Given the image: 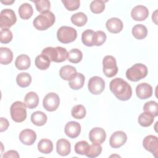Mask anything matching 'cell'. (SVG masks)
I'll list each match as a JSON object with an SVG mask.
<instances>
[{
  "instance_id": "3",
  "label": "cell",
  "mask_w": 158,
  "mask_h": 158,
  "mask_svg": "<svg viewBox=\"0 0 158 158\" xmlns=\"http://www.w3.org/2000/svg\"><path fill=\"white\" fill-rule=\"evenodd\" d=\"M41 54L46 55L51 61L54 62H62L68 57V52L66 49L60 46H57L56 48L47 47L43 49Z\"/></svg>"
},
{
  "instance_id": "4",
  "label": "cell",
  "mask_w": 158,
  "mask_h": 158,
  "mask_svg": "<svg viewBox=\"0 0 158 158\" xmlns=\"http://www.w3.org/2000/svg\"><path fill=\"white\" fill-rule=\"evenodd\" d=\"M147 67L141 63L134 64L126 71V77L131 81H138L148 75Z\"/></svg>"
},
{
  "instance_id": "25",
  "label": "cell",
  "mask_w": 158,
  "mask_h": 158,
  "mask_svg": "<svg viewBox=\"0 0 158 158\" xmlns=\"http://www.w3.org/2000/svg\"><path fill=\"white\" fill-rule=\"evenodd\" d=\"M35 64L38 69L44 70L49 68L51 64V60L46 55L41 54L36 56L35 60Z\"/></svg>"
},
{
  "instance_id": "2",
  "label": "cell",
  "mask_w": 158,
  "mask_h": 158,
  "mask_svg": "<svg viewBox=\"0 0 158 158\" xmlns=\"http://www.w3.org/2000/svg\"><path fill=\"white\" fill-rule=\"evenodd\" d=\"M55 20L54 14L49 10L38 15L33 20V24L38 30L43 31L51 27L54 23Z\"/></svg>"
},
{
  "instance_id": "14",
  "label": "cell",
  "mask_w": 158,
  "mask_h": 158,
  "mask_svg": "<svg viewBox=\"0 0 158 158\" xmlns=\"http://www.w3.org/2000/svg\"><path fill=\"white\" fill-rule=\"evenodd\" d=\"M149 15V10L146 6L138 5L133 8L131 11L132 19L136 21H143L146 20Z\"/></svg>"
},
{
  "instance_id": "28",
  "label": "cell",
  "mask_w": 158,
  "mask_h": 158,
  "mask_svg": "<svg viewBox=\"0 0 158 158\" xmlns=\"http://www.w3.org/2000/svg\"><path fill=\"white\" fill-rule=\"evenodd\" d=\"M131 32L135 38L143 40L148 35V29L142 24H137L133 27Z\"/></svg>"
},
{
  "instance_id": "8",
  "label": "cell",
  "mask_w": 158,
  "mask_h": 158,
  "mask_svg": "<svg viewBox=\"0 0 158 158\" xmlns=\"http://www.w3.org/2000/svg\"><path fill=\"white\" fill-rule=\"evenodd\" d=\"M17 22V17L14 11L10 9H5L0 13V27L8 28L14 25Z\"/></svg>"
},
{
  "instance_id": "46",
  "label": "cell",
  "mask_w": 158,
  "mask_h": 158,
  "mask_svg": "<svg viewBox=\"0 0 158 158\" xmlns=\"http://www.w3.org/2000/svg\"><path fill=\"white\" fill-rule=\"evenodd\" d=\"M157 10H156L154 11V12L152 14V21H154L156 24L157 23Z\"/></svg>"
},
{
  "instance_id": "31",
  "label": "cell",
  "mask_w": 158,
  "mask_h": 158,
  "mask_svg": "<svg viewBox=\"0 0 158 158\" xmlns=\"http://www.w3.org/2000/svg\"><path fill=\"white\" fill-rule=\"evenodd\" d=\"M154 117L149 112H144L138 117V123L143 127H148L151 126L154 122Z\"/></svg>"
},
{
  "instance_id": "19",
  "label": "cell",
  "mask_w": 158,
  "mask_h": 158,
  "mask_svg": "<svg viewBox=\"0 0 158 158\" xmlns=\"http://www.w3.org/2000/svg\"><path fill=\"white\" fill-rule=\"evenodd\" d=\"M56 151L62 156L69 155L71 151L70 143L66 139H59L56 143Z\"/></svg>"
},
{
  "instance_id": "7",
  "label": "cell",
  "mask_w": 158,
  "mask_h": 158,
  "mask_svg": "<svg viewBox=\"0 0 158 158\" xmlns=\"http://www.w3.org/2000/svg\"><path fill=\"white\" fill-rule=\"evenodd\" d=\"M102 71L104 74L111 78L114 77L118 72L116 59L112 56H106L102 60Z\"/></svg>"
},
{
  "instance_id": "21",
  "label": "cell",
  "mask_w": 158,
  "mask_h": 158,
  "mask_svg": "<svg viewBox=\"0 0 158 158\" xmlns=\"http://www.w3.org/2000/svg\"><path fill=\"white\" fill-rule=\"evenodd\" d=\"M31 64L30 58L26 54H20L15 59V65L17 69L20 70L28 69Z\"/></svg>"
},
{
  "instance_id": "35",
  "label": "cell",
  "mask_w": 158,
  "mask_h": 158,
  "mask_svg": "<svg viewBox=\"0 0 158 158\" xmlns=\"http://www.w3.org/2000/svg\"><path fill=\"white\" fill-rule=\"evenodd\" d=\"M83 58L82 52L77 48L72 49L69 52H68V57L67 59L69 62L77 64L79 63Z\"/></svg>"
},
{
  "instance_id": "16",
  "label": "cell",
  "mask_w": 158,
  "mask_h": 158,
  "mask_svg": "<svg viewBox=\"0 0 158 158\" xmlns=\"http://www.w3.org/2000/svg\"><path fill=\"white\" fill-rule=\"evenodd\" d=\"M64 131L67 136L70 138H75L80 134L81 125L77 122L70 121L66 123Z\"/></svg>"
},
{
  "instance_id": "13",
  "label": "cell",
  "mask_w": 158,
  "mask_h": 158,
  "mask_svg": "<svg viewBox=\"0 0 158 158\" xmlns=\"http://www.w3.org/2000/svg\"><path fill=\"white\" fill-rule=\"evenodd\" d=\"M106 138L105 130L100 127H95L91 129L89 133V139L91 142L102 144Z\"/></svg>"
},
{
  "instance_id": "34",
  "label": "cell",
  "mask_w": 158,
  "mask_h": 158,
  "mask_svg": "<svg viewBox=\"0 0 158 158\" xmlns=\"http://www.w3.org/2000/svg\"><path fill=\"white\" fill-rule=\"evenodd\" d=\"M70 20L72 23L75 25L77 27H83L86 23L88 17L85 14L80 12L72 15Z\"/></svg>"
},
{
  "instance_id": "15",
  "label": "cell",
  "mask_w": 158,
  "mask_h": 158,
  "mask_svg": "<svg viewBox=\"0 0 158 158\" xmlns=\"http://www.w3.org/2000/svg\"><path fill=\"white\" fill-rule=\"evenodd\" d=\"M152 92V87L147 83H139L136 88V96L141 99H146L151 97Z\"/></svg>"
},
{
  "instance_id": "45",
  "label": "cell",
  "mask_w": 158,
  "mask_h": 158,
  "mask_svg": "<svg viewBox=\"0 0 158 158\" xmlns=\"http://www.w3.org/2000/svg\"><path fill=\"white\" fill-rule=\"evenodd\" d=\"M3 158H6V157H14V158H19V153L17 152V151H15V150H10L8 151L7 152H6V153H4V156H2Z\"/></svg>"
},
{
  "instance_id": "26",
  "label": "cell",
  "mask_w": 158,
  "mask_h": 158,
  "mask_svg": "<svg viewBox=\"0 0 158 158\" xmlns=\"http://www.w3.org/2000/svg\"><path fill=\"white\" fill-rule=\"evenodd\" d=\"M85 79V77L82 73H77L73 78L69 81V85L73 89H80L84 85Z\"/></svg>"
},
{
  "instance_id": "32",
  "label": "cell",
  "mask_w": 158,
  "mask_h": 158,
  "mask_svg": "<svg viewBox=\"0 0 158 158\" xmlns=\"http://www.w3.org/2000/svg\"><path fill=\"white\" fill-rule=\"evenodd\" d=\"M17 84L22 88L28 86L31 82V75L27 72H22L17 75L16 77Z\"/></svg>"
},
{
  "instance_id": "33",
  "label": "cell",
  "mask_w": 158,
  "mask_h": 158,
  "mask_svg": "<svg viewBox=\"0 0 158 158\" xmlns=\"http://www.w3.org/2000/svg\"><path fill=\"white\" fill-rule=\"evenodd\" d=\"M102 152V146L99 143H93L92 144L88 146L85 155L88 157L94 158L98 157Z\"/></svg>"
},
{
  "instance_id": "12",
  "label": "cell",
  "mask_w": 158,
  "mask_h": 158,
  "mask_svg": "<svg viewBox=\"0 0 158 158\" xmlns=\"http://www.w3.org/2000/svg\"><path fill=\"white\" fill-rule=\"evenodd\" d=\"M127 140V136L123 131H117L112 133L109 139L110 146L113 148H118L123 146Z\"/></svg>"
},
{
  "instance_id": "39",
  "label": "cell",
  "mask_w": 158,
  "mask_h": 158,
  "mask_svg": "<svg viewBox=\"0 0 158 158\" xmlns=\"http://www.w3.org/2000/svg\"><path fill=\"white\" fill-rule=\"evenodd\" d=\"M35 3L36 10L41 13L49 11L51 8V4L48 0H38L33 1Z\"/></svg>"
},
{
  "instance_id": "1",
  "label": "cell",
  "mask_w": 158,
  "mask_h": 158,
  "mask_svg": "<svg viewBox=\"0 0 158 158\" xmlns=\"http://www.w3.org/2000/svg\"><path fill=\"white\" fill-rule=\"evenodd\" d=\"M110 91L120 101H127L132 95L131 86L123 79L115 78L112 80L109 84Z\"/></svg>"
},
{
  "instance_id": "24",
  "label": "cell",
  "mask_w": 158,
  "mask_h": 158,
  "mask_svg": "<svg viewBox=\"0 0 158 158\" xmlns=\"http://www.w3.org/2000/svg\"><path fill=\"white\" fill-rule=\"evenodd\" d=\"M48 120L47 115L41 111L34 112L31 115V122L36 126L44 125Z\"/></svg>"
},
{
  "instance_id": "38",
  "label": "cell",
  "mask_w": 158,
  "mask_h": 158,
  "mask_svg": "<svg viewBox=\"0 0 158 158\" xmlns=\"http://www.w3.org/2000/svg\"><path fill=\"white\" fill-rule=\"evenodd\" d=\"M90 10L94 14H100L105 9V2L102 0H94L90 3Z\"/></svg>"
},
{
  "instance_id": "29",
  "label": "cell",
  "mask_w": 158,
  "mask_h": 158,
  "mask_svg": "<svg viewBox=\"0 0 158 158\" xmlns=\"http://www.w3.org/2000/svg\"><path fill=\"white\" fill-rule=\"evenodd\" d=\"M38 149L43 154H49L53 150L52 142L48 139H42L38 144Z\"/></svg>"
},
{
  "instance_id": "11",
  "label": "cell",
  "mask_w": 158,
  "mask_h": 158,
  "mask_svg": "<svg viewBox=\"0 0 158 158\" xmlns=\"http://www.w3.org/2000/svg\"><path fill=\"white\" fill-rule=\"evenodd\" d=\"M143 145L146 150L151 152L155 157L157 156L158 151V141L156 136L151 135L146 136L143 141Z\"/></svg>"
},
{
  "instance_id": "17",
  "label": "cell",
  "mask_w": 158,
  "mask_h": 158,
  "mask_svg": "<svg viewBox=\"0 0 158 158\" xmlns=\"http://www.w3.org/2000/svg\"><path fill=\"white\" fill-rule=\"evenodd\" d=\"M19 139L25 145H32L36 139V133L31 129H25L19 134Z\"/></svg>"
},
{
  "instance_id": "41",
  "label": "cell",
  "mask_w": 158,
  "mask_h": 158,
  "mask_svg": "<svg viewBox=\"0 0 158 158\" xmlns=\"http://www.w3.org/2000/svg\"><path fill=\"white\" fill-rule=\"evenodd\" d=\"M62 2L65 7L70 11H73L78 9L80 4L79 0H62Z\"/></svg>"
},
{
  "instance_id": "6",
  "label": "cell",
  "mask_w": 158,
  "mask_h": 158,
  "mask_svg": "<svg viewBox=\"0 0 158 158\" xmlns=\"http://www.w3.org/2000/svg\"><path fill=\"white\" fill-rule=\"evenodd\" d=\"M77 37V30L68 26H62L60 27L57 32V38L58 40L64 44L73 42Z\"/></svg>"
},
{
  "instance_id": "40",
  "label": "cell",
  "mask_w": 158,
  "mask_h": 158,
  "mask_svg": "<svg viewBox=\"0 0 158 158\" xmlns=\"http://www.w3.org/2000/svg\"><path fill=\"white\" fill-rule=\"evenodd\" d=\"M13 35L12 31L9 28H2L0 32V42L7 44L12 40Z\"/></svg>"
},
{
  "instance_id": "9",
  "label": "cell",
  "mask_w": 158,
  "mask_h": 158,
  "mask_svg": "<svg viewBox=\"0 0 158 158\" xmlns=\"http://www.w3.org/2000/svg\"><path fill=\"white\" fill-rule=\"evenodd\" d=\"M59 96L55 93H49L44 96L43 101L44 108L49 112H53L56 110L59 106Z\"/></svg>"
},
{
  "instance_id": "23",
  "label": "cell",
  "mask_w": 158,
  "mask_h": 158,
  "mask_svg": "<svg viewBox=\"0 0 158 158\" xmlns=\"http://www.w3.org/2000/svg\"><path fill=\"white\" fill-rule=\"evenodd\" d=\"M13 53L8 48H0V62L3 65H7L12 61Z\"/></svg>"
},
{
  "instance_id": "5",
  "label": "cell",
  "mask_w": 158,
  "mask_h": 158,
  "mask_svg": "<svg viewBox=\"0 0 158 158\" xmlns=\"http://www.w3.org/2000/svg\"><path fill=\"white\" fill-rule=\"evenodd\" d=\"M25 103L15 101L10 106V112L12 119L15 122H22L27 118V110Z\"/></svg>"
},
{
  "instance_id": "30",
  "label": "cell",
  "mask_w": 158,
  "mask_h": 158,
  "mask_svg": "<svg viewBox=\"0 0 158 158\" xmlns=\"http://www.w3.org/2000/svg\"><path fill=\"white\" fill-rule=\"evenodd\" d=\"M95 31L92 30L88 29L85 30L81 35V41L82 43L86 46H94Z\"/></svg>"
},
{
  "instance_id": "27",
  "label": "cell",
  "mask_w": 158,
  "mask_h": 158,
  "mask_svg": "<svg viewBox=\"0 0 158 158\" xmlns=\"http://www.w3.org/2000/svg\"><path fill=\"white\" fill-rule=\"evenodd\" d=\"M33 14V7L30 4L25 2L20 6L19 8V14L21 19L25 20L28 19L32 16Z\"/></svg>"
},
{
  "instance_id": "36",
  "label": "cell",
  "mask_w": 158,
  "mask_h": 158,
  "mask_svg": "<svg viewBox=\"0 0 158 158\" xmlns=\"http://www.w3.org/2000/svg\"><path fill=\"white\" fill-rule=\"evenodd\" d=\"M86 114V109L81 104L74 106L71 110L72 116L76 119L83 118L85 117Z\"/></svg>"
},
{
  "instance_id": "44",
  "label": "cell",
  "mask_w": 158,
  "mask_h": 158,
  "mask_svg": "<svg viewBox=\"0 0 158 158\" xmlns=\"http://www.w3.org/2000/svg\"><path fill=\"white\" fill-rule=\"evenodd\" d=\"M9 123L6 118H4V117L0 118V131L1 132L6 131L9 127Z\"/></svg>"
},
{
  "instance_id": "20",
  "label": "cell",
  "mask_w": 158,
  "mask_h": 158,
  "mask_svg": "<svg viewBox=\"0 0 158 158\" xmlns=\"http://www.w3.org/2000/svg\"><path fill=\"white\" fill-rule=\"evenodd\" d=\"M77 69L69 65H66L62 67L59 70V75L64 80L70 81L73 78L77 75Z\"/></svg>"
},
{
  "instance_id": "42",
  "label": "cell",
  "mask_w": 158,
  "mask_h": 158,
  "mask_svg": "<svg viewBox=\"0 0 158 158\" xmlns=\"http://www.w3.org/2000/svg\"><path fill=\"white\" fill-rule=\"evenodd\" d=\"M89 144L86 141H80L77 142L74 146L75 152L80 155H85V152L88 147Z\"/></svg>"
},
{
  "instance_id": "43",
  "label": "cell",
  "mask_w": 158,
  "mask_h": 158,
  "mask_svg": "<svg viewBox=\"0 0 158 158\" xmlns=\"http://www.w3.org/2000/svg\"><path fill=\"white\" fill-rule=\"evenodd\" d=\"M106 35L102 31H95L94 40V46H101L106 40Z\"/></svg>"
},
{
  "instance_id": "10",
  "label": "cell",
  "mask_w": 158,
  "mask_h": 158,
  "mask_svg": "<svg viewBox=\"0 0 158 158\" xmlns=\"http://www.w3.org/2000/svg\"><path fill=\"white\" fill-rule=\"evenodd\" d=\"M88 88L91 94L95 95L99 94L105 88V81L101 77L94 76L89 80Z\"/></svg>"
},
{
  "instance_id": "37",
  "label": "cell",
  "mask_w": 158,
  "mask_h": 158,
  "mask_svg": "<svg viewBox=\"0 0 158 158\" xmlns=\"http://www.w3.org/2000/svg\"><path fill=\"white\" fill-rule=\"evenodd\" d=\"M143 110L144 112L150 113L154 117L158 115V104L154 101L146 102L143 106Z\"/></svg>"
},
{
  "instance_id": "18",
  "label": "cell",
  "mask_w": 158,
  "mask_h": 158,
  "mask_svg": "<svg viewBox=\"0 0 158 158\" xmlns=\"http://www.w3.org/2000/svg\"><path fill=\"white\" fill-rule=\"evenodd\" d=\"M106 27L109 32L118 33L122 30L123 25L120 19L117 17H112L107 20Z\"/></svg>"
},
{
  "instance_id": "22",
  "label": "cell",
  "mask_w": 158,
  "mask_h": 158,
  "mask_svg": "<svg viewBox=\"0 0 158 158\" xmlns=\"http://www.w3.org/2000/svg\"><path fill=\"white\" fill-rule=\"evenodd\" d=\"M24 103L29 109H32L36 107L39 103V98L38 94L33 91L28 92L25 96Z\"/></svg>"
},
{
  "instance_id": "47",
  "label": "cell",
  "mask_w": 158,
  "mask_h": 158,
  "mask_svg": "<svg viewBox=\"0 0 158 158\" xmlns=\"http://www.w3.org/2000/svg\"><path fill=\"white\" fill-rule=\"evenodd\" d=\"M1 2L4 4H6V5H10V4H12V3H14V0H12V1H2V0H1Z\"/></svg>"
}]
</instances>
